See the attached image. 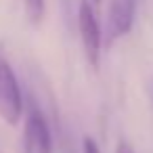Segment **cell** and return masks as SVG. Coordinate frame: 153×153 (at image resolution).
Masks as SVG:
<instances>
[{
  "label": "cell",
  "mask_w": 153,
  "mask_h": 153,
  "mask_svg": "<svg viewBox=\"0 0 153 153\" xmlns=\"http://www.w3.org/2000/svg\"><path fill=\"white\" fill-rule=\"evenodd\" d=\"M82 153H101V149H99L97 140H92L90 136H86L84 143H82Z\"/></svg>",
  "instance_id": "6"
},
{
  "label": "cell",
  "mask_w": 153,
  "mask_h": 153,
  "mask_svg": "<svg viewBox=\"0 0 153 153\" xmlns=\"http://www.w3.org/2000/svg\"><path fill=\"white\" fill-rule=\"evenodd\" d=\"M90 2H94V4H99V2H101V0H90Z\"/></svg>",
  "instance_id": "8"
},
{
  "label": "cell",
  "mask_w": 153,
  "mask_h": 153,
  "mask_svg": "<svg viewBox=\"0 0 153 153\" xmlns=\"http://www.w3.org/2000/svg\"><path fill=\"white\" fill-rule=\"evenodd\" d=\"M78 27H80V38H82V46L86 53V59L90 63L92 69H99L101 63V25L94 13V7L90 0H80L78 7Z\"/></svg>",
  "instance_id": "3"
},
{
  "label": "cell",
  "mask_w": 153,
  "mask_h": 153,
  "mask_svg": "<svg viewBox=\"0 0 153 153\" xmlns=\"http://www.w3.org/2000/svg\"><path fill=\"white\" fill-rule=\"evenodd\" d=\"M25 2V15L32 23H40L46 11V0H23Z\"/></svg>",
  "instance_id": "5"
},
{
  "label": "cell",
  "mask_w": 153,
  "mask_h": 153,
  "mask_svg": "<svg viewBox=\"0 0 153 153\" xmlns=\"http://www.w3.org/2000/svg\"><path fill=\"white\" fill-rule=\"evenodd\" d=\"M115 153H134V149H132L126 140H120L117 147H115Z\"/></svg>",
  "instance_id": "7"
},
{
  "label": "cell",
  "mask_w": 153,
  "mask_h": 153,
  "mask_svg": "<svg viewBox=\"0 0 153 153\" xmlns=\"http://www.w3.org/2000/svg\"><path fill=\"white\" fill-rule=\"evenodd\" d=\"M138 0H111L107 11V25H105V42L111 44L126 34H130L136 17Z\"/></svg>",
  "instance_id": "4"
},
{
  "label": "cell",
  "mask_w": 153,
  "mask_h": 153,
  "mask_svg": "<svg viewBox=\"0 0 153 153\" xmlns=\"http://www.w3.org/2000/svg\"><path fill=\"white\" fill-rule=\"evenodd\" d=\"M23 115V94L11 63L0 55V117L15 126Z\"/></svg>",
  "instance_id": "1"
},
{
  "label": "cell",
  "mask_w": 153,
  "mask_h": 153,
  "mask_svg": "<svg viewBox=\"0 0 153 153\" xmlns=\"http://www.w3.org/2000/svg\"><path fill=\"white\" fill-rule=\"evenodd\" d=\"M21 153H53V136L46 115L36 103L30 105L21 134Z\"/></svg>",
  "instance_id": "2"
}]
</instances>
